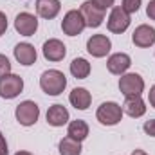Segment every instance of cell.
Segmentation results:
<instances>
[{
	"instance_id": "7c38bea8",
	"label": "cell",
	"mask_w": 155,
	"mask_h": 155,
	"mask_svg": "<svg viewBox=\"0 0 155 155\" xmlns=\"http://www.w3.org/2000/svg\"><path fill=\"white\" fill-rule=\"evenodd\" d=\"M130 65H132V60H130V56L124 54V52H116V54H112V56L107 60V69H108V72H110V74H116V76L126 74V71L130 69Z\"/></svg>"
},
{
	"instance_id": "ffe728a7",
	"label": "cell",
	"mask_w": 155,
	"mask_h": 155,
	"mask_svg": "<svg viewBox=\"0 0 155 155\" xmlns=\"http://www.w3.org/2000/svg\"><path fill=\"white\" fill-rule=\"evenodd\" d=\"M71 74L76 79H85L90 74V63L85 58H74L71 63Z\"/></svg>"
},
{
	"instance_id": "603a6c76",
	"label": "cell",
	"mask_w": 155,
	"mask_h": 155,
	"mask_svg": "<svg viewBox=\"0 0 155 155\" xmlns=\"http://www.w3.org/2000/svg\"><path fill=\"white\" fill-rule=\"evenodd\" d=\"M9 72H11V63H9V60H7V56L0 54V76H5V74H9Z\"/></svg>"
},
{
	"instance_id": "9a60e30c",
	"label": "cell",
	"mask_w": 155,
	"mask_h": 155,
	"mask_svg": "<svg viewBox=\"0 0 155 155\" xmlns=\"http://www.w3.org/2000/svg\"><path fill=\"white\" fill-rule=\"evenodd\" d=\"M60 9H61L60 0H36V13H38V16L45 18V20L56 18Z\"/></svg>"
},
{
	"instance_id": "ba28073f",
	"label": "cell",
	"mask_w": 155,
	"mask_h": 155,
	"mask_svg": "<svg viewBox=\"0 0 155 155\" xmlns=\"http://www.w3.org/2000/svg\"><path fill=\"white\" fill-rule=\"evenodd\" d=\"M107 27L114 35L124 33L130 27V15L126 11H123V7H112L110 16H108V22H107Z\"/></svg>"
},
{
	"instance_id": "4316f807",
	"label": "cell",
	"mask_w": 155,
	"mask_h": 155,
	"mask_svg": "<svg viewBox=\"0 0 155 155\" xmlns=\"http://www.w3.org/2000/svg\"><path fill=\"white\" fill-rule=\"evenodd\" d=\"M7 31V16L0 11V36Z\"/></svg>"
},
{
	"instance_id": "8fae6325",
	"label": "cell",
	"mask_w": 155,
	"mask_h": 155,
	"mask_svg": "<svg viewBox=\"0 0 155 155\" xmlns=\"http://www.w3.org/2000/svg\"><path fill=\"white\" fill-rule=\"evenodd\" d=\"M41 52H43V58L49 60V61H61L67 54V47L61 40L58 38H51L47 40L41 47Z\"/></svg>"
},
{
	"instance_id": "6da1fadb",
	"label": "cell",
	"mask_w": 155,
	"mask_h": 155,
	"mask_svg": "<svg viewBox=\"0 0 155 155\" xmlns=\"http://www.w3.org/2000/svg\"><path fill=\"white\" fill-rule=\"evenodd\" d=\"M67 87V78L61 71L49 69L40 76V88L47 96H60Z\"/></svg>"
},
{
	"instance_id": "44dd1931",
	"label": "cell",
	"mask_w": 155,
	"mask_h": 155,
	"mask_svg": "<svg viewBox=\"0 0 155 155\" xmlns=\"http://www.w3.org/2000/svg\"><path fill=\"white\" fill-rule=\"evenodd\" d=\"M58 150H60V155H81V143L67 135L60 141Z\"/></svg>"
},
{
	"instance_id": "f546056e",
	"label": "cell",
	"mask_w": 155,
	"mask_h": 155,
	"mask_svg": "<svg viewBox=\"0 0 155 155\" xmlns=\"http://www.w3.org/2000/svg\"><path fill=\"white\" fill-rule=\"evenodd\" d=\"M132 155H148V153H146L144 150H134V152H132Z\"/></svg>"
},
{
	"instance_id": "d4e9b609",
	"label": "cell",
	"mask_w": 155,
	"mask_h": 155,
	"mask_svg": "<svg viewBox=\"0 0 155 155\" xmlns=\"http://www.w3.org/2000/svg\"><path fill=\"white\" fill-rule=\"evenodd\" d=\"M92 2H94L96 5H99L101 9L107 11L108 7H114V2H116V0H92Z\"/></svg>"
},
{
	"instance_id": "277c9868",
	"label": "cell",
	"mask_w": 155,
	"mask_h": 155,
	"mask_svg": "<svg viewBox=\"0 0 155 155\" xmlns=\"http://www.w3.org/2000/svg\"><path fill=\"white\" fill-rule=\"evenodd\" d=\"M24 90V79L16 74H5L0 76V97L4 99H15Z\"/></svg>"
},
{
	"instance_id": "52a82bcc",
	"label": "cell",
	"mask_w": 155,
	"mask_h": 155,
	"mask_svg": "<svg viewBox=\"0 0 155 155\" xmlns=\"http://www.w3.org/2000/svg\"><path fill=\"white\" fill-rule=\"evenodd\" d=\"M85 27H87V24H85V20H83L81 13L78 9H71L63 16V20H61V31L67 36H78V35H81Z\"/></svg>"
},
{
	"instance_id": "5bb4252c",
	"label": "cell",
	"mask_w": 155,
	"mask_h": 155,
	"mask_svg": "<svg viewBox=\"0 0 155 155\" xmlns=\"http://www.w3.org/2000/svg\"><path fill=\"white\" fill-rule=\"evenodd\" d=\"M13 52H15V58H16V61H18L20 65L29 67V65L36 63V58H38L36 49H35V45H31V43H27V41L18 43V45L13 49Z\"/></svg>"
},
{
	"instance_id": "83f0119b",
	"label": "cell",
	"mask_w": 155,
	"mask_h": 155,
	"mask_svg": "<svg viewBox=\"0 0 155 155\" xmlns=\"http://www.w3.org/2000/svg\"><path fill=\"white\" fill-rule=\"evenodd\" d=\"M0 153L2 155H9V150H7V143H5V137L0 134Z\"/></svg>"
},
{
	"instance_id": "8992f818",
	"label": "cell",
	"mask_w": 155,
	"mask_h": 155,
	"mask_svg": "<svg viewBox=\"0 0 155 155\" xmlns=\"http://www.w3.org/2000/svg\"><path fill=\"white\" fill-rule=\"evenodd\" d=\"M79 13H81V16H83V20H85V24H87V27H99L101 24H103V20H105V9H101L99 5H96L92 0H87V2H83L81 4V7H79Z\"/></svg>"
},
{
	"instance_id": "9c48e42d",
	"label": "cell",
	"mask_w": 155,
	"mask_h": 155,
	"mask_svg": "<svg viewBox=\"0 0 155 155\" xmlns=\"http://www.w3.org/2000/svg\"><path fill=\"white\" fill-rule=\"evenodd\" d=\"M112 49V41L107 35H94L87 41V51L94 58H105Z\"/></svg>"
},
{
	"instance_id": "30bf717a",
	"label": "cell",
	"mask_w": 155,
	"mask_h": 155,
	"mask_svg": "<svg viewBox=\"0 0 155 155\" xmlns=\"http://www.w3.org/2000/svg\"><path fill=\"white\" fill-rule=\"evenodd\" d=\"M15 29L16 33H20L22 36H33L38 29V18L27 11L18 13L15 18Z\"/></svg>"
},
{
	"instance_id": "f1b7e54d",
	"label": "cell",
	"mask_w": 155,
	"mask_h": 155,
	"mask_svg": "<svg viewBox=\"0 0 155 155\" xmlns=\"http://www.w3.org/2000/svg\"><path fill=\"white\" fill-rule=\"evenodd\" d=\"M148 101H150V105L155 108V85L150 88V92H148Z\"/></svg>"
},
{
	"instance_id": "484cf974",
	"label": "cell",
	"mask_w": 155,
	"mask_h": 155,
	"mask_svg": "<svg viewBox=\"0 0 155 155\" xmlns=\"http://www.w3.org/2000/svg\"><path fill=\"white\" fill-rule=\"evenodd\" d=\"M146 15L150 20H155V0H150L146 5Z\"/></svg>"
},
{
	"instance_id": "cb8c5ba5",
	"label": "cell",
	"mask_w": 155,
	"mask_h": 155,
	"mask_svg": "<svg viewBox=\"0 0 155 155\" xmlns=\"http://www.w3.org/2000/svg\"><path fill=\"white\" fill-rule=\"evenodd\" d=\"M143 128H144V132H146L150 137H155V119H150V121H146Z\"/></svg>"
},
{
	"instance_id": "4dcf8cb0",
	"label": "cell",
	"mask_w": 155,
	"mask_h": 155,
	"mask_svg": "<svg viewBox=\"0 0 155 155\" xmlns=\"http://www.w3.org/2000/svg\"><path fill=\"white\" fill-rule=\"evenodd\" d=\"M15 155H33L31 152H25V150H22V152H16Z\"/></svg>"
},
{
	"instance_id": "7a4b0ae2",
	"label": "cell",
	"mask_w": 155,
	"mask_h": 155,
	"mask_svg": "<svg viewBox=\"0 0 155 155\" xmlns=\"http://www.w3.org/2000/svg\"><path fill=\"white\" fill-rule=\"evenodd\" d=\"M123 107L117 105L116 101H107V103H101V107L97 108L96 117L101 124L105 126H114L117 124L121 119H123Z\"/></svg>"
},
{
	"instance_id": "2e32d148",
	"label": "cell",
	"mask_w": 155,
	"mask_h": 155,
	"mask_svg": "<svg viewBox=\"0 0 155 155\" xmlns=\"http://www.w3.org/2000/svg\"><path fill=\"white\" fill-rule=\"evenodd\" d=\"M69 101H71V105H72L76 110H87V108L90 107V103H92V96H90V92H88L87 88L76 87V88L71 92Z\"/></svg>"
},
{
	"instance_id": "e0dca14e",
	"label": "cell",
	"mask_w": 155,
	"mask_h": 155,
	"mask_svg": "<svg viewBox=\"0 0 155 155\" xmlns=\"http://www.w3.org/2000/svg\"><path fill=\"white\" fill-rule=\"evenodd\" d=\"M47 123L51 126H63L69 123V110L63 105H52L47 110Z\"/></svg>"
},
{
	"instance_id": "ac0fdd59",
	"label": "cell",
	"mask_w": 155,
	"mask_h": 155,
	"mask_svg": "<svg viewBox=\"0 0 155 155\" xmlns=\"http://www.w3.org/2000/svg\"><path fill=\"white\" fill-rule=\"evenodd\" d=\"M123 112L128 114L130 117H143L146 114V105L141 99V96H134V97H126L124 105H123Z\"/></svg>"
},
{
	"instance_id": "5b68a950",
	"label": "cell",
	"mask_w": 155,
	"mask_h": 155,
	"mask_svg": "<svg viewBox=\"0 0 155 155\" xmlns=\"http://www.w3.org/2000/svg\"><path fill=\"white\" fill-rule=\"evenodd\" d=\"M15 116H16V121L22 124V126H33L40 117V107L35 103V101H22L16 110H15Z\"/></svg>"
},
{
	"instance_id": "3957f363",
	"label": "cell",
	"mask_w": 155,
	"mask_h": 155,
	"mask_svg": "<svg viewBox=\"0 0 155 155\" xmlns=\"http://www.w3.org/2000/svg\"><path fill=\"white\" fill-rule=\"evenodd\" d=\"M119 90L124 97H134V96H141L144 92V79L135 74V72H128L119 78Z\"/></svg>"
},
{
	"instance_id": "d6986e66",
	"label": "cell",
	"mask_w": 155,
	"mask_h": 155,
	"mask_svg": "<svg viewBox=\"0 0 155 155\" xmlns=\"http://www.w3.org/2000/svg\"><path fill=\"white\" fill-rule=\"evenodd\" d=\"M67 135L76 139V141H85L88 137V124L83 121V119H76V121H71L69 123V128H67Z\"/></svg>"
},
{
	"instance_id": "4fadbf2b",
	"label": "cell",
	"mask_w": 155,
	"mask_h": 155,
	"mask_svg": "<svg viewBox=\"0 0 155 155\" xmlns=\"http://www.w3.org/2000/svg\"><path fill=\"white\" fill-rule=\"evenodd\" d=\"M132 41H134V45H137L141 49L152 47L155 43V29L150 27V25H146V24L135 27V31L132 35Z\"/></svg>"
},
{
	"instance_id": "7402d4cb",
	"label": "cell",
	"mask_w": 155,
	"mask_h": 155,
	"mask_svg": "<svg viewBox=\"0 0 155 155\" xmlns=\"http://www.w3.org/2000/svg\"><path fill=\"white\" fill-rule=\"evenodd\" d=\"M141 2L143 0H123V11H126L128 15H132V13H137L139 11V7H141Z\"/></svg>"
}]
</instances>
